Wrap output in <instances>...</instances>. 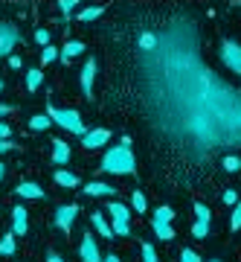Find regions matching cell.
Instances as JSON below:
<instances>
[{
	"mask_svg": "<svg viewBox=\"0 0 241 262\" xmlns=\"http://www.w3.org/2000/svg\"><path fill=\"white\" fill-rule=\"evenodd\" d=\"M224 201H227V204H238V195H235V189H227V192H224Z\"/></svg>",
	"mask_w": 241,
	"mask_h": 262,
	"instance_id": "35",
	"label": "cell"
},
{
	"mask_svg": "<svg viewBox=\"0 0 241 262\" xmlns=\"http://www.w3.org/2000/svg\"><path fill=\"white\" fill-rule=\"evenodd\" d=\"M102 172H113V175H134L137 172V160L131 155L128 146H116L102 158Z\"/></svg>",
	"mask_w": 241,
	"mask_h": 262,
	"instance_id": "2",
	"label": "cell"
},
{
	"mask_svg": "<svg viewBox=\"0 0 241 262\" xmlns=\"http://www.w3.org/2000/svg\"><path fill=\"white\" fill-rule=\"evenodd\" d=\"M128 233H131L128 219H113V236H128Z\"/></svg>",
	"mask_w": 241,
	"mask_h": 262,
	"instance_id": "21",
	"label": "cell"
},
{
	"mask_svg": "<svg viewBox=\"0 0 241 262\" xmlns=\"http://www.w3.org/2000/svg\"><path fill=\"white\" fill-rule=\"evenodd\" d=\"M221 163H224V169H227V172H238V169H241V160L235 158V155H227Z\"/></svg>",
	"mask_w": 241,
	"mask_h": 262,
	"instance_id": "26",
	"label": "cell"
},
{
	"mask_svg": "<svg viewBox=\"0 0 241 262\" xmlns=\"http://www.w3.org/2000/svg\"><path fill=\"white\" fill-rule=\"evenodd\" d=\"M99 15H102V6H87V9L79 12V20H82V24L84 20H96Z\"/></svg>",
	"mask_w": 241,
	"mask_h": 262,
	"instance_id": "20",
	"label": "cell"
},
{
	"mask_svg": "<svg viewBox=\"0 0 241 262\" xmlns=\"http://www.w3.org/2000/svg\"><path fill=\"white\" fill-rule=\"evenodd\" d=\"M0 88H3V84H0Z\"/></svg>",
	"mask_w": 241,
	"mask_h": 262,
	"instance_id": "45",
	"label": "cell"
},
{
	"mask_svg": "<svg viewBox=\"0 0 241 262\" xmlns=\"http://www.w3.org/2000/svg\"><path fill=\"white\" fill-rule=\"evenodd\" d=\"M12 253H15V236L6 233L0 239V256H12Z\"/></svg>",
	"mask_w": 241,
	"mask_h": 262,
	"instance_id": "19",
	"label": "cell"
},
{
	"mask_svg": "<svg viewBox=\"0 0 241 262\" xmlns=\"http://www.w3.org/2000/svg\"><path fill=\"white\" fill-rule=\"evenodd\" d=\"M142 262H157V251H154V245H142Z\"/></svg>",
	"mask_w": 241,
	"mask_h": 262,
	"instance_id": "28",
	"label": "cell"
},
{
	"mask_svg": "<svg viewBox=\"0 0 241 262\" xmlns=\"http://www.w3.org/2000/svg\"><path fill=\"white\" fill-rule=\"evenodd\" d=\"M9 111H15L12 105H0V117H3V114H9Z\"/></svg>",
	"mask_w": 241,
	"mask_h": 262,
	"instance_id": "42",
	"label": "cell"
},
{
	"mask_svg": "<svg viewBox=\"0 0 241 262\" xmlns=\"http://www.w3.org/2000/svg\"><path fill=\"white\" fill-rule=\"evenodd\" d=\"M221 61L227 67H230L232 73L241 76V44H235V41H221Z\"/></svg>",
	"mask_w": 241,
	"mask_h": 262,
	"instance_id": "4",
	"label": "cell"
},
{
	"mask_svg": "<svg viewBox=\"0 0 241 262\" xmlns=\"http://www.w3.org/2000/svg\"><path fill=\"white\" fill-rule=\"evenodd\" d=\"M84 192H87V195H102V198H111V195H116V187L105 184V181H90V184L84 187Z\"/></svg>",
	"mask_w": 241,
	"mask_h": 262,
	"instance_id": "9",
	"label": "cell"
},
{
	"mask_svg": "<svg viewBox=\"0 0 241 262\" xmlns=\"http://www.w3.org/2000/svg\"><path fill=\"white\" fill-rule=\"evenodd\" d=\"M154 47H157V32H142L139 35V50L142 53H151Z\"/></svg>",
	"mask_w": 241,
	"mask_h": 262,
	"instance_id": "17",
	"label": "cell"
},
{
	"mask_svg": "<svg viewBox=\"0 0 241 262\" xmlns=\"http://www.w3.org/2000/svg\"><path fill=\"white\" fill-rule=\"evenodd\" d=\"M9 64L12 67H20V56H9Z\"/></svg>",
	"mask_w": 241,
	"mask_h": 262,
	"instance_id": "39",
	"label": "cell"
},
{
	"mask_svg": "<svg viewBox=\"0 0 241 262\" xmlns=\"http://www.w3.org/2000/svg\"><path fill=\"white\" fill-rule=\"evenodd\" d=\"M212 262H218V259H212Z\"/></svg>",
	"mask_w": 241,
	"mask_h": 262,
	"instance_id": "44",
	"label": "cell"
},
{
	"mask_svg": "<svg viewBox=\"0 0 241 262\" xmlns=\"http://www.w3.org/2000/svg\"><path fill=\"white\" fill-rule=\"evenodd\" d=\"M18 195L20 198H44V189L38 187V184H32V181H23L18 187Z\"/></svg>",
	"mask_w": 241,
	"mask_h": 262,
	"instance_id": "13",
	"label": "cell"
},
{
	"mask_svg": "<svg viewBox=\"0 0 241 262\" xmlns=\"http://www.w3.org/2000/svg\"><path fill=\"white\" fill-rule=\"evenodd\" d=\"M73 6H76L73 0H61V3H58V9L64 12V15H67V12H73Z\"/></svg>",
	"mask_w": 241,
	"mask_h": 262,
	"instance_id": "36",
	"label": "cell"
},
{
	"mask_svg": "<svg viewBox=\"0 0 241 262\" xmlns=\"http://www.w3.org/2000/svg\"><path fill=\"white\" fill-rule=\"evenodd\" d=\"M12 230L15 233H27V207H15L12 210Z\"/></svg>",
	"mask_w": 241,
	"mask_h": 262,
	"instance_id": "11",
	"label": "cell"
},
{
	"mask_svg": "<svg viewBox=\"0 0 241 262\" xmlns=\"http://www.w3.org/2000/svg\"><path fill=\"white\" fill-rule=\"evenodd\" d=\"M0 178H3V163H0Z\"/></svg>",
	"mask_w": 241,
	"mask_h": 262,
	"instance_id": "43",
	"label": "cell"
},
{
	"mask_svg": "<svg viewBox=\"0 0 241 262\" xmlns=\"http://www.w3.org/2000/svg\"><path fill=\"white\" fill-rule=\"evenodd\" d=\"M56 56H58L56 47H44V53H41V61H44V64H50V61H56Z\"/></svg>",
	"mask_w": 241,
	"mask_h": 262,
	"instance_id": "32",
	"label": "cell"
},
{
	"mask_svg": "<svg viewBox=\"0 0 241 262\" xmlns=\"http://www.w3.org/2000/svg\"><path fill=\"white\" fill-rule=\"evenodd\" d=\"M46 117L53 122H58L61 128H67V131H73V134H87L84 131V122H82V117H79V111H70V108H56V105H46Z\"/></svg>",
	"mask_w": 241,
	"mask_h": 262,
	"instance_id": "3",
	"label": "cell"
},
{
	"mask_svg": "<svg viewBox=\"0 0 241 262\" xmlns=\"http://www.w3.org/2000/svg\"><path fill=\"white\" fill-rule=\"evenodd\" d=\"M53 158H56V163H67L70 160V146L64 140H56L53 143Z\"/></svg>",
	"mask_w": 241,
	"mask_h": 262,
	"instance_id": "16",
	"label": "cell"
},
{
	"mask_svg": "<svg viewBox=\"0 0 241 262\" xmlns=\"http://www.w3.org/2000/svg\"><path fill=\"white\" fill-rule=\"evenodd\" d=\"M172 215H175L172 207H157V210H154V225H168V222H172Z\"/></svg>",
	"mask_w": 241,
	"mask_h": 262,
	"instance_id": "18",
	"label": "cell"
},
{
	"mask_svg": "<svg viewBox=\"0 0 241 262\" xmlns=\"http://www.w3.org/2000/svg\"><path fill=\"white\" fill-rule=\"evenodd\" d=\"M108 213H111L113 219H128V210H125V204H119V201H111V204H108Z\"/></svg>",
	"mask_w": 241,
	"mask_h": 262,
	"instance_id": "22",
	"label": "cell"
},
{
	"mask_svg": "<svg viewBox=\"0 0 241 262\" xmlns=\"http://www.w3.org/2000/svg\"><path fill=\"white\" fill-rule=\"evenodd\" d=\"M9 149H15V143L12 140H0V151H9Z\"/></svg>",
	"mask_w": 241,
	"mask_h": 262,
	"instance_id": "38",
	"label": "cell"
},
{
	"mask_svg": "<svg viewBox=\"0 0 241 262\" xmlns=\"http://www.w3.org/2000/svg\"><path fill=\"white\" fill-rule=\"evenodd\" d=\"M131 204H134V210H137V213H146V210H149V204H146V195H142V192H134V195H131Z\"/></svg>",
	"mask_w": 241,
	"mask_h": 262,
	"instance_id": "24",
	"label": "cell"
},
{
	"mask_svg": "<svg viewBox=\"0 0 241 262\" xmlns=\"http://www.w3.org/2000/svg\"><path fill=\"white\" fill-rule=\"evenodd\" d=\"M93 76H96V61H87V64L82 67V91L84 96H90V88H93Z\"/></svg>",
	"mask_w": 241,
	"mask_h": 262,
	"instance_id": "10",
	"label": "cell"
},
{
	"mask_svg": "<svg viewBox=\"0 0 241 262\" xmlns=\"http://www.w3.org/2000/svg\"><path fill=\"white\" fill-rule=\"evenodd\" d=\"M206 233H209V225H206V222H195V225H192V236H195V239H204Z\"/></svg>",
	"mask_w": 241,
	"mask_h": 262,
	"instance_id": "27",
	"label": "cell"
},
{
	"mask_svg": "<svg viewBox=\"0 0 241 262\" xmlns=\"http://www.w3.org/2000/svg\"><path fill=\"white\" fill-rule=\"evenodd\" d=\"M46 262H64V259H61L58 253H50V256H46Z\"/></svg>",
	"mask_w": 241,
	"mask_h": 262,
	"instance_id": "41",
	"label": "cell"
},
{
	"mask_svg": "<svg viewBox=\"0 0 241 262\" xmlns=\"http://www.w3.org/2000/svg\"><path fill=\"white\" fill-rule=\"evenodd\" d=\"M50 122H53V120H50L46 114H41V117H32V120H29V128H32V131H44Z\"/></svg>",
	"mask_w": 241,
	"mask_h": 262,
	"instance_id": "23",
	"label": "cell"
},
{
	"mask_svg": "<svg viewBox=\"0 0 241 262\" xmlns=\"http://www.w3.org/2000/svg\"><path fill=\"white\" fill-rule=\"evenodd\" d=\"M195 215H198V222H206L209 225V207L206 204H195Z\"/></svg>",
	"mask_w": 241,
	"mask_h": 262,
	"instance_id": "29",
	"label": "cell"
},
{
	"mask_svg": "<svg viewBox=\"0 0 241 262\" xmlns=\"http://www.w3.org/2000/svg\"><path fill=\"white\" fill-rule=\"evenodd\" d=\"M232 230H241V204H235V210H232V222H230Z\"/></svg>",
	"mask_w": 241,
	"mask_h": 262,
	"instance_id": "33",
	"label": "cell"
},
{
	"mask_svg": "<svg viewBox=\"0 0 241 262\" xmlns=\"http://www.w3.org/2000/svg\"><path fill=\"white\" fill-rule=\"evenodd\" d=\"M35 41H38V44H50V32H46V29H38Z\"/></svg>",
	"mask_w": 241,
	"mask_h": 262,
	"instance_id": "34",
	"label": "cell"
},
{
	"mask_svg": "<svg viewBox=\"0 0 241 262\" xmlns=\"http://www.w3.org/2000/svg\"><path fill=\"white\" fill-rule=\"evenodd\" d=\"M105 262H119V256L116 253H105Z\"/></svg>",
	"mask_w": 241,
	"mask_h": 262,
	"instance_id": "40",
	"label": "cell"
},
{
	"mask_svg": "<svg viewBox=\"0 0 241 262\" xmlns=\"http://www.w3.org/2000/svg\"><path fill=\"white\" fill-rule=\"evenodd\" d=\"M82 259H84V262H105V256L99 253V248H96V239H93L90 233L82 239Z\"/></svg>",
	"mask_w": 241,
	"mask_h": 262,
	"instance_id": "8",
	"label": "cell"
},
{
	"mask_svg": "<svg viewBox=\"0 0 241 262\" xmlns=\"http://www.w3.org/2000/svg\"><path fill=\"white\" fill-rule=\"evenodd\" d=\"M142 108L151 125L195 160L241 146V91L204 58L201 29L186 12L157 32V47L139 61Z\"/></svg>",
	"mask_w": 241,
	"mask_h": 262,
	"instance_id": "1",
	"label": "cell"
},
{
	"mask_svg": "<svg viewBox=\"0 0 241 262\" xmlns=\"http://www.w3.org/2000/svg\"><path fill=\"white\" fill-rule=\"evenodd\" d=\"M56 184H61V187H79V175H73V172H64V169H56Z\"/></svg>",
	"mask_w": 241,
	"mask_h": 262,
	"instance_id": "14",
	"label": "cell"
},
{
	"mask_svg": "<svg viewBox=\"0 0 241 262\" xmlns=\"http://www.w3.org/2000/svg\"><path fill=\"white\" fill-rule=\"evenodd\" d=\"M180 262H201V253H195V251H189V248H183V251H180Z\"/></svg>",
	"mask_w": 241,
	"mask_h": 262,
	"instance_id": "31",
	"label": "cell"
},
{
	"mask_svg": "<svg viewBox=\"0 0 241 262\" xmlns=\"http://www.w3.org/2000/svg\"><path fill=\"white\" fill-rule=\"evenodd\" d=\"M108 140H111V131L108 128H93L82 137V146L84 149H99V146H105Z\"/></svg>",
	"mask_w": 241,
	"mask_h": 262,
	"instance_id": "7",
	"label": "cell"
},
{
	"mask_svg": "<svg viewBox=\"0 0 241 262\" xmlns=\"http://www.w3.org/2000/svg\"><path fill=\"white\" fill-rule=\"evenodd\" d=\"M20 41V32L12 24H3L0 20V56H9V50Z\"/></svg>",
	"mask_w": 241,
	"mask_h": 262,
	"instance_id": "5",
	"label": "cell"
},
{
	"mask_svg": "<svg viewBox=\"0 0 241 262\" xmlns=\"http://www.w3.org/2000/svg\"><path fill=\"white\" fill-rule=\"evenodd\" d=\"M0 137H12V128L6 122H0Z\"/></svg>",
	"mask_w": 241,
	"mask_h": 262,
	"instance_id": "37",
	"label": "cell"
},
{
	"mask_svg": "<svg viewBox=\"0 0 241 262\" xmlns=\"http://www.w3.org/2000/svg\"><path fill=\"white\" fill-rule=\"evenodd\" d=\"M154 230H157L160 239H175V230H172L168 225H154Z\"/></svg>",
	"mask_w": 241,
	"mask_h": 262,
	"instance_id": "30",
	"label": "cell"
},
{
	"mask_svg": "<svg viewBox=\"0 0 241 262\" xmlns=\"http://www.w3.org/2000/svg\"><path fill=\"white\" fill-rule=\"evenodd\" d=\"M93 227L102 233V239H113V227L105 222V215H102V213H93Z\"/></svg>",
	"mask_w": 241,
	"mask_h": 262,
	"instance_id": "15",
	"label": "cell"
},
{
	"mask_svg": "<svg viewBox=\"0 0 241 262\" xmlns=\"http://www.w3.org/2000/svg\"><path fill=\"white\" fill-rule=\"evenodd\" d=\"M41 79H44L41 70H29V73H27V88H29V91H35L38 84H41Z\"/></svg>",
	"mask_w": 241,
	"mask_h": 262,
	"instance_id": "25",
	"label": "cell"
},
{
	"mask_svg": "<svg viewBox=\"0 0 241 262\" xmlns=\"http://www.w3.org/2000/svg\"><path fill=\"white\" fill-rule=\"evenodd\" d=\"M82 53H84V44H82V41H67L64 50H61V61H64V64H70V58L82 56Z\"/></svg>",
	"mask_w": 241,
	"mask_h": 262,
	"instance_id": "12",
	"label": "cell"
},
{
	"mask_svg": "<svg viewBox=\"0 0 241 262\" xmlns=\"http://www.w3.org/2000/svg\"><path fill=\"white\" fill-rule=\"evenodd\" d=\"M79 215V207L76 204H64V207H58L56 210V227L58 230H70V225H73V219Z\"/></svg>",
	"mask_w": 241,
	"mask_h": 262,
	"instance_id": "6",
	"label": "cell"
}]
</instances>
